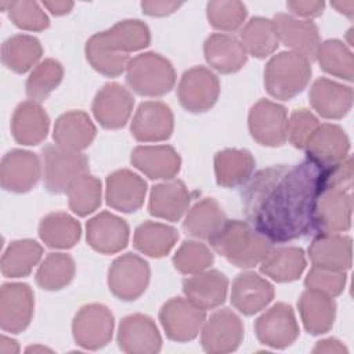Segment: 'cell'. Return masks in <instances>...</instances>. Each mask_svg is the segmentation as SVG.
<instances>
[{
  "instance_id": "1",
  "label": "cell",
  "mask_w": 354,
  "mask_h": 354,
  "mask_svg": "<svg viewBox=\"0 0 354 354\" xmlns=\"http://www.w3.org/2000/svg\"><path fill=\"white\" fill-rule=\"evenodd\" d=\"M326 189V166L306 159L295 166H271L256 173L242 191L248 223L271 242L315 232V209Z\"/></svg>"
},
{
  "instance_id": "2",
  "label": "cell",
  "mask_w": 354,
  "mask_h": 354,
  "mask_svg": "<svg viewBox=\"0 0 354 354\" xmlns=\"http://www.w3.org/2000/svg\"><path fill=\"white\" fill-rule=\"evenodd\" d=\"M209 243L218 254L241 268L254 267L272 248V242L266 235L248 221L239 220H225Z\"/></svg>"
},
{
  "instance_id": "3",
  "label": "cell",
  "mask_w": 354,
  "mask_h": 354,
  "mask_svg": "<svg viewBox=\"0 0 354 354\" xmlns=\"http://www.w3.org/2000/svg\"><path fill=\"white\" fill-rule=\"evenodd\" d=\"M310 77V61L293 51L274 55L264 71V84L270 95L285 101L301 93Z\"/></svg>"
},
{
  "instance_id": "4",
  "label": "cell",
  "mask_w": 354,
  "mask_h": 354,
  "mask_svg": "<svg viewBox=\"0 0 354 354\" xmlns=\"http://www.w3.org/2000/svg\"><path fill=\"white\" fill-rule=\"evenodd\" d=\"M126 82L133 91L144 97H160L176 83L173 65L155 53L140 54L126 68Z\"/></svg>"
},
{
  "instance_id": "5",
  "label": "cell",
  "mask_w": 354,
  "mask_h": 354,
  "mask_svg": "<svg viewBox=\"0 0 354 354\" xmlns=\"http://www.w3.org/2000/svg\"><path fill=\"white\" fill-rule=\"evenodd\" d=\"M44 185L53 194H64L83 174L88 173V159L79 151L65 149L57 144L43 151Z\"/></svg>"
},
{
  "instance_id": "6",
  "label": "cell",
  "mask_w": 354,
  "mask_h": 354,
  "mask_svg": "<svg viewBox=\"0 0 354 354\" xmlns=\"http://www.w3.org/2000/svg\"><path fill=\"white\" fill-rule=\"evenodd\" d=\"M149 266L137 254L126 253L115 259L108 272L111 292L120 300H136L147 289Z\"/></svg>"
},
{
  "instance_id": "7",
  "label": "cell",
  "mask_w": 354,
  "mask_h": 354,
  "mask_svg": "<svg viewBox=\"0 0 354 354\" xmlns=\"http://www.w3.org/2000/svg\"><path fill=\"white\" fill-rule=\"evenodd\" d=\"M159 319L169 339L174 342H189L198 336L206 315L205 310L188 299L173 297L160 308Z\"/></svg>"
},
{
  "instance_id": "8",
  "label": "cell",
  "mask_w": 354,
  "mask_h": 354,
  "mask_svg": "<svg viewBox=\"0 0 354 354\" xmlns=\"http://www.w3.org/2000/svg\"><path fill=\"white\" fill-rule=\"evenodd\" d=\"M218 94L217 76L203 66L185 71L177 90L180 104L189 112H206L216 104Z\"/></svg>"
},
{
  "instance_id": "9",
  "label": "cell",
  "mask_w": 354,
  "mask_h": 354,
  "mask_svg": "<svg viewBox=\"0 0 354 354\" xmlns=\"http://www.w3.org/2000/svg\"><path fill=\"white\" fill-rule=\"evenodd\" d=\"M249 131L261 145H282L288 138L286 109L270 100H260L249 112Z\"/></svg>"
},
{
  "instance_id": "10",
  "label": "cell",
  "mask_w": 354,
  "mask_h": 354,
  "mask_svg": "<svg viewBox=\"0 0 354 354\" xmlns=\"http://www.w3.org/2000/svg\"><path fill=\"white\" fill-rule=\"evenodd\" d=\"M72 330L76 343L83 348H101L112 337L113 315L102 304H87L76 314Z\"/></svg>"
},
{
  "instance_id": "11",
  "label": "cell",
  "mask_w": 354,
  "mask_h": 354,
  "mask_svg": "<svg viewBox=\"0 0 354 354\" xmlns=\"http://www.w3.org/2000/svg\"><path fill=\"white\" fill-rule=\"evenodd\" d=\"M257 339L272 348H285L299 336V325L289 304L277 303L261 314L254 324Z\"/></svg>"
},
{
  "instance_id": "12",
  "label": "cell",
  "mask_w": 354,
  "mask_h": 354,
  "mask_svg": "<svg viewBox=\"0 0 354 354\" xmlns=\"http://www.w3.org/2000/svg\"><path fill=\"white\" fill-rule=\"evenodd\" d=\"M243 339L241 318L230 308H223L210 315L202 328V347L207 353H230L236 350Z\"/></svg>"
},
{
  "instance_id": "13",
  "label": "cell",
  "mask_w": 354,
  "mask_h": 354,
  "mask_svg": "<svg viewBox=\"0 0 354 354\" xmlns=\"http://www.w3.org/2000/svg\"><path fill=\"white\" fill-rule=\"evenodd\" d=\"M303 149L306 151L307 159L322 166H329L348 156L350 140L340 126L324 123L318 124L311 133Z\"/></svg>"
},
{
  "instance_id": "14",
  "label": "cell",
  "mask_w": 354,
  "mask_h": 354,
  "mask_svg": "<svg viewBox=\"0 0 354 354\" xmlns=\"http://www.w3.org/2000/svg\"><path fill=\"white\" fill-rule=\"evenodd\" d=\"M33 293L26 283H4L0 292V325L11 333L22 332L33 315Z\"/></svg>"
},
{
  "instance_id": "15",
  "label": "cell",
  "mask_w": 354,
  "mask_h": 354,
  "mask_svg": "<svg viewBox=\"0 0 354 354\" xmlns=\"http://www.w3.org/2000/svg\"><path fill=\"white\" fill-rule=\"evenodd\" d=\"M351 194L343 188L325 189L317 202L315 232H343L351 225Z\"/></svg>"
},
{
  "instance_id": "16",
  "label": "cell",
  "mask_w": 354,
  "mask_h": 354,
  "mask_svg": "<svg viewBox=\"0 0 354 354\" xmlns=\"http://www.w3.org/2000/svg\"><path fill=\"white\" fill-rule=\"evenodd\" d=\"M134 98L119 83H106L93 101V113L105 129H120L129 120Z\"/></svg>"
},
{
  "instance_id": "17",
  "label": "cell",
  "mask_w": 354,
  "mask_h": 354,
  "mask_svg": "<svg viewBox=\"0 0 354 354\" xmlns=\"http://www.w3.org/2000/svg\"><path fill=\"white\" fill-rule=\"evenodd\" d=\"M272 24L279 41L310 62L315 59L321 41L318 28L314 22L299 21L289 14L281 12L274 17Z\"/></svg>"
},
{
  "instance_id": "18",
  "label": "cell",
  "mask_w": 354,
  "mask_h": 354,
  "mask_svg": "<svg viewBox=\"0 0 354 354\" xmlns=\"http://www.w3.org/2000/svg\"><path fill=\"white\" fill-rule=\"evenodd\" d=\"M40 178L39 158L29 151L12 149L1 160L0 180L7 191L22 194L30 191Z\"/></svg>"
},
{
  "instance_id": "19",
  "label": "cell",
  "mask_w": 354,
  "mask_h": 354,
  "mask_svg": "<svg viewBox=\"0 0 354 354\" xmlns=\"http://www.w3.org/2000/svg\"><path fill=\"white\" fill-rule=\"evenodd\" d=\"M173 113L159 101L142 102L131 122V134L141 142H158L167 140L173 133Z\"/></svg>"
},
{
  "instance_id": "20",
  "label": "cell",
  "mask_w": 354,
  "mask_h": 354,
  "mask_svg": "<svg viewBox=\"0 0 354 354\" xmlns=\"http://www.w3.org/2000/svg\"><path fill=\"white\" fill-rule=\"evenodd\" d=\"M120 350L130 354H153L160 350L162 339L155 322L144 314L127 315L118 332Z\"/></svg>"
},
{
  "instance_id": "21",
  "label": "cell",
  "mask_w": 354,
  "mask_h": 354,
  "mask_svg": "<svg viewBox=\"0 0 354 354\" xmlns=\"http://www.w3.org/2000/svg\"><path fill=\"white\" fill-rule=\"evenodd\" d=\"M147 184L130 170H116L106 177L105 199L108 206L123 213L137 212L145 198Z\"/></svg>"
},
{
  "instance_id": "22",
  "label": "cell",
  "mask_w": 354,
  "mask_h": 354,
  "mask_svg": "<svg viewBox=\"0 0 354 354\" xmlns=\"http://www.w3.org/2000/svg\"><path fill=\"white\" fill-rule=\"evenodd\" d=\"M86 230L88 245L104 254L118 253L129 242L127 223L109 212H101L90 218Z\"/></svg>"
},
{
  "instance_id": "23",
  "label": "cell",
  "mask_w": 354,
  "mask_h": 354,
  "mask_svg": "<svg viewBox=\"0 0 354 354\" xmlns=\"http://www.w3.org/2000/svg\"><path fill=\"white\" fill-rule=\"evenodd\" d=\"M310 104L325 119H340L353 105V90L326 77L315 80L310 90Z\"/></svg>"
},
{
  "instance_id": "24",
  "label": "cell",
  "mask_w": 354,
  "mask_h": 354,
  "mask_svg": "<svg viewBox=\"0 0 354 354\" xmlns=\"http://www.w3.org/2000/svg\"><path fill=\"white\" fill-rule=\"evenodd\" d=\"M308 256L315 267L346 271L351 267V238L337 232H321L311 242Z\"/></svg>"
},
{
  "instance_id": "25",
  "label": "cell",
  "mask_w": 354,
  "mask_h": 354,
  "mask_svg": "<svg viewBox=\"0 0 354 354\" xmlns=\"http://www.w3.org/2000/svg\"><path fill=\"white\" fill-rule=\"evenodd\" d=\"M272 299V285L254 272H242L232 282V306L245 315L261 311Z\"/></svg>"
},
{
  "instance_id": "26",
  "label": "cell",
  "mask_w": 354,
  "mask_h": 354,
  "mask_svg": "<svg viewBox=\"0 0 354 354\" xmlns=\"http://www.w3.org/2000/svg\"><path fill=\"white\" fill-rule=\"evenodd\" d=\"M228 279L218 270L202 271L184 279L183 292L185 297L202 310L221 306L227 296Z\"/></svg>"
},
{
  "instance_id": "27",
  "label": "cell",
  "mask_w": 354,
  "mask_h": 354,
  "mask_svg": "<svg viewBox=\"0 0 354 354\" xmlns=\"http://www.w3.org/2000/svg\"><path fill=\"white\" fill-rule=\"evenodd\" d=\"M133 166L152 180H171L180 170L181 159L170 145H141L133 149Z\"/></svg>"
},
{
  "instance_id": "28",
  "label": "cell",
  "mask_w": 354,
  "mask_h": 354,
  "mask_svg": "<svg viewBox=\"0 0 354 354\" xmlns=\"http://www.w3.org/2000/svg\"><path fill=\"white\" fill-rule=\"evenodd\" d=\"M191 195L181 180H169L156 184L149 195V213L169 221H178L187 212Z\"/></svg>"
},
{
  "instance_id": "29",
  "label": "cell",
  "mask_w": 354,
  "mask_h": 354,
  "mask_svg": "<svg viewBox=\"0 0 354 354\" xmlns=\"http://www.w3.org/2000/svg\"><path fill=\"white\" fill-rule=\"evenodd\" d=\"M50 119L36 101H25L17 106L11 120V133L24 145L40 144L48 133Z\"/></svg>"
},
{
  "instance_id": "30",
  "label": "cell",
  "mask_w": 354,
  "mask_h": 354,
  "mask_svg": "<svg viewBox=\"0 0 354 354\" xmlns=\"http://www.w3.org/2000/svg\"><path fill=\"white\" fill-rule=\"evenodd\" d=\"M297 306L308 333L321 335L332 328L336 315V303L332 296L307 288L301 293Z\"/></svg>"
},
{
  "instance_id": "31",
  "label": "cell",
  "mask_w": 354,
  "mask_h": 354,
  "mask_svg": "<svg viewBox=\"0 0 354 354\" xmlns=\"http://www.w3.org/2000/svg\"><path fill=\"white\" fill-rule=\"evenodd\" d=\"M95 133V126L86 112L71 111L57 119L53 138L58 147L80 152L93 142Z\"/></svg>"
},
{
  "instance_id": "32",
  "label": "cell",
  "mask_w": 354,
  "mask_h": 354,
  "mask_svg": "<svg viewBox=\"0 0 354 354\" xmlns=\"http://www.w3.org/2000/svg\"><path fill=\"white\" fill-rule=\"evenodd\" d=\"M205 58L221 73L238 72L246 64V51L241 41L225 33L210 35L203 46Z\"/></svg>"
},
{
  "instance_id": "33",
  "label": "cell",
  "mask_w": 354,
  "mask_h": 354,
  "mask_svg": "<svg viewBox=\"0 0 354 354\" xmlns=\"http://www.w3.org/2000/svg\"><path fill=\"white\" fill-rule=\"evenodd\" d=\"M97 39L109 50L126 54L145 48L151 41L148 26L138 19H124L105 32L95 33Z\"/></svg>"
},
{
  "instance_id": "34",
  "label": "cell",
  "mask_w": 354,
  "mask_h": 354,
  "mask_svg": "<svg viewBox=\"0 0 354 354\" xmlns=\"http://www.w3.org/2000/svg\"><path fill=\"white\" fill-rule=\"evenodd\" d=\"M304 268V253L296 246L271 248L260 261V271L277 282L295 281L301 275Z\"/></svg>"
},
{
  "instance_id": "35",
  "label": "cell",
  "mask_w": 354,
  "mask_h": 354,
  "mask_svg": "<svg viewBox=\"0 0 354 354\" xmlns=\"http://www.w3.org/2000/svg\"><path fill=\"white\" fill-rule=\"evenodd\" d=\"M254 159L246 149H224L214 156V171L217 184L232 188L245 184L253 170Z\"/></svg>"
},
{
  "instance_id": "36",
  "label": "cell",
  "mask_w": 354,
  "mask_h": 354,
  "mask_svg": "<svg viewBox=\"0 0 354 354\" xmlns=\"http://www.w3.org/2000/svg\"><path fill=\"white\" fill-rule=\"evenodd\" d=\"M225 223V216L220 205L213 198H205L195 203L187 213L183 228L184 231L201 239H210Z\"/></svg>"
},
{
  "instance_id": "37",
  "label": "cell",
  "mask_w": 354,
  "mask_h": 354,
  "mask_svg": "<svg viewBox=\"0 0 354 354\" xmlns=\"http://www.w3.org/2000/svg\"><path fill=\"white\" fill-rule=\"evenodd\" d=\"M39 235L50 248L69 249L80 238V224L68 213H50L40 221Z\"/></svg>"
},
{
  "instance_id": "38",
  "label": "cell",
  "mask_w": 354,
  "mask_h": 354,
  "mask_svg": "<svg viewBox=\"0 0 354 354\" xmlns=\"http://www.w3.org/2000/svg\"><path fill=\"white\" fill-rule=\"evenodd\" d=\"M178 238L177 231L166 224L145 221L137 227L133 243L137 250L149 257H163L174 246Z\"/></svg>"
},
{
  "instance_id": "39",
  "label": "cell",
  "mask_w": 354,
  "mask_h": 354,
  "mask_svg": "<svg viewBox=\"0 0 354 354\" xmlns=\"http://www.w3.org/2000/svg\"><path fill=\"white\" fill-rule=\"evenodd\" d=\"M43 48L40 41L29 35H15L4 41L1 47L3 64L17 72H28L41 57Z\"/></svg>"
},
{
  "instance_id": "40",
  "label": "cell",
  "mask_w": 354,
  "mask_h": 354,
  "mask_svg": "<svg viewBox=\"0 0 354 354\" xmlns=\"http://www.w3.org/2000/svg\"><path fill=\"white\" fill-rule=\"evenodd\" d=\"M41 246L32 239L14 241L1 257V272L8 278H21L30 274L41 257Z\"/></svg>"
},
{
  "instance_id": "41",
  "label": "cell",
  "mask_w": 354,
  "mask_h": 354,
  "mask_svg": "<svg viewBox=\"0 0 354 354\" xmlns=\"http://www.w3.org/2000/svg\"><path fill=\"white\" fill-rule=\"evenodd\" d=\"M278 36L271 19L254 17L241 32V44L246 54L256 58H266L271 55L278 47Z\"/></svg>"
},
{
  "instance_id": "42",
  "label": "cell",
  "mask_w": 354,
  "mask_h": 354,
  "mask_svg": "<svg viewBox=\"0 0 354 354\" xmlns=\"http://www.w3.org/2000/svg\"><path fill=\"white\" fill-rule=\"evenodd\" d=\"M315 59L326 73L347 82L353 80L354 57L351 50L340 40H326L321 43Z\"/></svg>"
},
{
  "instance_id": "43",
  "label": "cell",
  "mask_w": 354,
  "mask_h": 354,
  "mask_svg": "<svg viewBox=\"0 0 354 354\" xmlns=\"http://www.w3.org/2000/svg\"><path fill=\"white\" fill-rule=\"evenodd\" d=\"M75 275V261L65 253H50L36 272V282L44 290L65 288Z\"/></svg>"
},
{
  "instance_id": "44",
  "label": "cell",
  "mask_w": 354,
  "mask_h": 354,
  "mask_svg": "<svg viewBox=\"0 0 354 354\" xmlns=\"http://www.w3.org/2000/svg\"><path fill=\"white\" fill-rule=\"evenodd\" d=\"M71 210L84 217L101 205V181L91 174L80 176L66 191Z\"/></svg>"
},
{
  "instance_id": "45",
  "label": "cell",
  "mask_w": 354,
  "mask_h": 354,
  "mask_svg": "<svg viewBox=\"0 0 354 354\" xmlns=\"http://www.w3.org/2000/svg\"><path fill=\"white\" fill-rule=\"evenodd\" d=\"M64 76L62 65L55 59H44L40 62L26 82V94L32 101L41 102L61 83Z\"/></svg>"
},
{
  "instance_id": "46",
  "label": "cell",
  "mask_w": 354,
  "mask_h": 354,
  "mask_svg": "<svg viewBox=\"0 0 354 354\" xmlns=\"http://www.w3.org/2000/svg\"><path fill=\"white\" fill-rule=\"evenodd\" d=\"M86 57L97 72L109 77L122 75L130 62L129 55L106 48L94 35L86 44Z\"/></svg>"
},
{
  "instance_id": "47",
  "label": "cell",
  "mask_w": 354,
  "mask_h": 354,
  "mask_svg": "<svg viewBox=\"0 0 354 354\" xmlns=\"http://www.w3.org/2000/svg\"><path fill=\"white\" fill-rule=\"evenodd\" d=\"M176 270L181 274L194 275L205 271L213 263V253L210 249L195 241H185L173 257Z\"/></svg>"
},
{
  "instance_id": "48",
  "label": "cell",
  "mask_w": 354,
  "mask_h": 354,
  "mask_svg": "<svg viewBox=\"0 0 354 354\" xmlns=\"http://www.w3.org/2000/svg\"><path fill=\"white\" fill-rule=\"evenodd\" d=\"M1 7H7L10 19L21 29L39 32L44 30L50 25L48 17L36 1H7L1 3Z\"/></svg>"
},
{
  "instance_id": "49",
  "label": "cell",
  "mask_w": 354,
  "mask_h": 354,
  "mask_svg": "<svg viewBox=\"0 0 354 354\" xmlns=\"http://www.w3.org/2000/svg\"><path fill=\"white\" fill-rule=\"evenodd\" d=\"M206 12L214 29L227 32L236 30L246 18V7L241 1H209Z\"/></svg>"
},
{
  "instance_id": "50",
  "label": "cell",
  "mask_w": 354,
  "mask_h": 354,
  "mask_svg": "<svg viewBox=\"0 0 354 354\" xmlns=\"http://www.w3.org/2000/svg\"><path fill=\"white\" fill-rule=\"evenodd\" d=\"M304 283L308 289L319 290L335 297L339 296L344 289L346 272L313 266V268L306 277Z\"/></svg>"
},
{
  "instance_id": "51",
  "label": "cell",
  "mask_w": 354,
  "mask_h": 354,
  "mask_svg": "<svg viewBox=\"0 0 354 354\" xmlns=\"http://www.w3.org/2000/svg\"><path fill=\"white\" fill-rule=\"evenodd\" d=\"M318 119L307 109H296L288 120L286 136L295 148L303 149L311 133L318 127Z\"/></svg>"
},
{
  "instance_id": "52",
  "label": "cell",
  "mask_w": 354,
  "mask_h": 354,
  "mask_svg": "<svg viewBox=\"0 0 354 354\" xmlns=\"http://www.w3.org/2000/svg\"><path fill=\"white\" fill-rule=\"evenodd\" d=\"M286 7L299 17H304V18H313V17H318L322 14L325 3L324 1H301V0H296V1H288Z\"/></svg>"
},
{
  "instance_id": "53",
  "label": "cell",
  "mask_w": 354,
  "mask_h": 354,
  "mask_svg": "<svg viewBox=\"0 0 354 354\" xmlns=\"http://www.w3.org/2000/svg\"><path fill=\"white\" fill-rule=\"evenodd\" d=\"M181 3L177 1H142V12L151 17H165L174 12Z\"/></svg>"
},
{
  "instance_id": "54",
  "label": "cell",
  "mask_w": 354,
  "mask_h": 354,
  "mask_svg": "<svg viewBox=\"0 0 354 354\" xmlns=\"http://www.w3.org/2000/svg\"><path fill=\"white\" fill-rule=\"evenodd\" d=\"M314 353H346V347L336 339H326L318 342L317 346L313 348Z\"/></svg>"
},
{
  "instance_id": "55",
  "label": "cell",
  "mask_w": 354,
  "mask_h": 354,
  "mask_svg": "<svg viewBox=\"0 0 354 354\" xmlns=\"http://www.w3.org/2000/svg\"><path fill=\"white\" fill-rule=\"evenodd\" d=\"M43 6L48 11H51V14L54 15H65L72 10L73 3L72 1H43Z\"/></svg>"
},
{
  "instance_id": "56",
  "label": "cell",
  "mask_w": 354,
  "mask_h": 354,
  "mask_svg": "<svg viewBox=\"0 0 354 354\" xmlns=\"http://www.w3.org/2000/svg\"><path fill=\"white\" fill-rule=\"evenodd\" d=\"M332 6L342 14L347 15L348 18H353V10H354V1H333Z\"/></svg>"
},
{
  "instance_id": "57",
  "label": "cell",
  "mask_w": 354,
  "mask_h": 354,
  "mask_svg": "<svg viewBox=\"0 0 354 354\" xmlns=\"http://www.w3.org/2000/svg\"><path fill=\"white\" fill-rule=\"evenodd\" d=\"M10 343V339L8 337H6V336H1V344H0V351L3 353V354H10V353H18V344H17V342L15 340H12L11 342V344H8Z\"/></svg>"
},
{
  "instance_id": "58",
  "label": "cell",
  "mask_w": 354,
  "mask_h": 354,
  "mask_svg": "<svg viewBox=\"0 0 354 354\" xmlns=\"http://www.w3.org/2000/svg\"><path fill=\"white\" fill-rule=\"evenodd\" d=\"M26 351H50V350L41 346H35V347H29Z\"/></svg>"
}]
</instances>
